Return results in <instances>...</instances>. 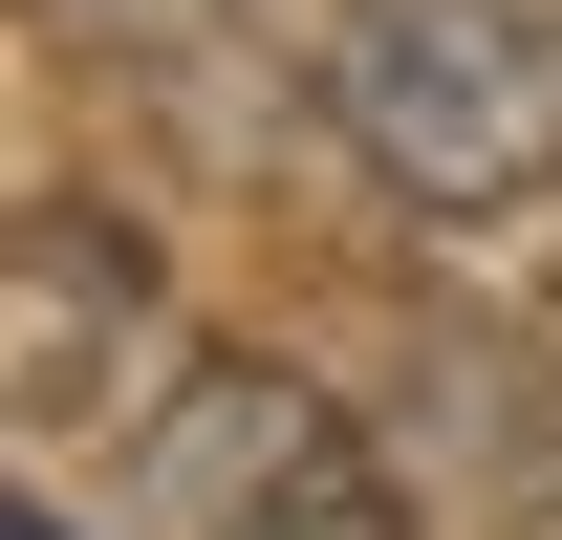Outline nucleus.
<instances>
[{"label":"nucleus","mask_w":562,"mask_h":540,"mask_svg":"<svg viewBox=\"0 0 562 540\" xmlns=\"http://www.w3.org/2000/svg\"><path fill=\"white\" fill-rule=\"evenodd\" d=\"M325 131L412 216H519V195H562V22L541 0H347Z\"/></svg>","instance_id":"obj_1"},{"label":"nucleus","mask_w":562,"mask_h":540,"mask_svg":"<svg viewBox=\"0 0 562 540\" xmlns=\"http://www.w3.org/2000/svg\"><path fill=\"white\" fill-rule=\"evenodd\" d=\"M151 540H412V497H390V454L303 368L195 346L173 410H151Z\"/></svg>","instance_id":"obj_2"},{"label":"nucleus","mask_w":562,"mask_h":540,"mask_svg":"<svg viewBox=\"0 0 562 540\" xmlns=\"http://www.w3.org/2000/svg\"><path fill=\"white\" fill-rule=\"evenodd\" d=\"M0 281H22V325H0V390H22V410H87L109 368H131V325H151V238L109 195H22Z\"/></svg>","instance_id":"obj_3"},{"label":"nucleus","mask_w":562,"mask_h":540,"mask_svg":"<svg viewBox=\"0 0 562 540\" xmlns=\"http://www.w3.org/2000/svg\"><path fill=\"white\" fill-rule=\"evenodd\" d=\"M0 540H87V519H44V497H22V519H0Z\"/></svg>","instance_id":"obj_4"}]
</instances>
